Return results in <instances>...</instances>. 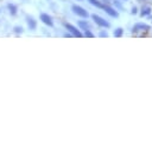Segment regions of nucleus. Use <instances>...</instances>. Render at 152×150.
<instances>
[{
    "label": "nucleus",
    "mask_w": 152,
    "mask_h": 150,
    "mask_svg": "<svg viewBox=\"0 0 152 150\" xmlns=\"http://www.w3.org/2000/svg\"><path fill=\"white\" fill-rule=\"evenodd\" d=\"M102 8H103L104 12H106L107 14H109L110 17H114V18H118V17H119V13H118L114 8H112V7H109V6H103Z\"/></svg>",
    "instance_id": "423d86ee"
},
{
    "label": "nucleus",
    "mask_w": 152,
    "mask_h": 150,
    "mask_svg": "<svg viewBox=\"0 0 152 150\" xmlns=\"http://www.w3.org/2000/svg\"><path fill=\"white\" fill-rule=\"evenodd\" d=\"M100 37H102V38H107L108 34H107V32H101V33H100Z\"/></svg>",
    "instance_id": "2eb2a0df"
},
{
    "label": "nucleus",
    "mask_w": 152,
    "mask_h": 150,
    "mask_svg": "<svg viewBox=\"0 0 152 150\" xmlns=\"http://www.w3.org/2000/svg\"><path fill=\"white\" fill-rule=\"evenodd\" d=\"M84 35H86V37H88V38H94V34H93V33H91L89 30H87V31H86Z\"/></svg>",
    "instance_id": "ddd939ff"
},
{
    "label": "nucleus",
    "mask_w": 152,
    "mask_h": 150,
    "mask_svg": "<svg viewBox=\"0 0 152 150\" xmlns=\"http://www.w3.org/2000/svg\"><path fill=\"white\" fill-rule=\"evenodd\" d=\"M139 1H152V0H139Z\"/></svg>",
    "instance_id": "f3484780"
},
{
    "label": "nucleus",
    "mask_w": 152,
    "mask_h": 150,
    "mask_svg": "<svg viewBox=\"0 0 152 150\" xmlns=\"http://www.w3.org/2000/svg\"><path fill=\"white\" fill-rule=\"evenodd\" d=\"M91 18H93V20H94L99 26H101V27H109V22H108L107 20H104L103 18H101V17H99V15H96V14H93Z\"/></svg>",
    "instance_id": "f257e3e1"
},
{
    "label": "nucleus",
    "mask_w": 152,
    "mask_h": 150,
    "mask_svg": "<svg viewBox=\"0 0 152 150\" xmlns=\"http://www.w3.org/2000/svg\"><path fill=\"white\" fill-rule=\"evenodd\" d=\"M122 32H124V30H122V28H116V30L114 31V37L120 38V37L122 35Z\"/></svg>",
    "instance_id": "f8f14e48"
},
{
    "label": "nucleus",
    "mask_w": 152,
    "mask_h": 150,
    "mask_svg": "<svg viewBox=\"0 0 152 150\" xmlns=\"http://www.w3.org/2000/svg\"><path fill=\"white\" fill-rule=\"evenodd\" d=\"M14 31H15L17 33H19V32L21 33V32H23V27H19V26H17V27H14Z\"/></svg>",
    "instance_id": "4468645a"
},
{
    "label": "nucleus",
    "mask_w": 152,
    "mask_h": 150,
    "mask_svg": "<svg viewBox=\"0 0 152 150\" xmlns=\"http://www.w3.org/2000/svg\"><path fill=\"white\" fill-rule=\"evenodd\" d=\"M27 25H28L30 30H34V28H36V26H37L36 20H34L33 18H27Z\"/></svg>",
    "instance_id": "0eeeda50"
},
{
    "label": "nucleus",
    "mask_w": 152,
    "mask_h": 150,
    "mask_svg": "<svg viewBox=\"0 0 152 150\" xmlns=\"http://www.w3.org/2000/svg\"><path fill=\"white\" fill-rule=\"evenodd\" d=\"M132 13H133V14H135V13H137V8H135V7L132 9Z\"/></svg>",
    "instance_id": "dca6fc26"
},
{
    "label": "nucleus",
    "mask_w": 152,
    "mask_h": 150,
    "mask_svg": "<svg viewBox=\"0 0 152 150\" xmlns=\"http://www.w3.org/2000/svg\"><path fill=\"white\" fill-rule=\"evenodd\" d=\"M7 7H8V9H10V13H11L12 15H14V14L17 13V6H14V5H12V4H10Z\"/></svg>",
    "instance_id": "9d476101"
},
{
    "label": "nucleus",
    "mask_w": 152,
    "mask_h": 150,
    "mask_svg": "<svg viewBox=\"0 0 152 150\" xmlns=\"http://www.w3.org/2000/svg\"><path fill=\"white\" fill-rule=\"evenodd\" d=\"M72 12L75 14H77V15L82 17V18H87L88 17V12L84 8H82L81 6H77V5H74L72 6Z\"/></svg>",
    "instance_id": "f03ea898"
},
{
    "label": "nucleus",
    "mask_w": 152,
    "mask_h": 150,
    "mask_svg": "<svg viewBox=\"0 0 152 150\" xmlns=\"http://www.w3.org/2000/svg\"><path fill=\"white\" fill-rule=\"evenodd\" d=\"M78 26H80L82 30H86V31H87V30H89V25H88V22H87V21H82V20H81V21H78Z\"/></svg>",
    "instance_id": "1a4fd4ad"
},
{
    "label": "nucleus",
    "mask_w": 152,
    "mask_h": 150,
    "mask_svg": "<svg viewBox=\"0 0 152 150\" xmlns=\"http://www.w3.org/2000/svg\"><path fill=\"white\" fill-rule=\"evenodd\" d=\"M151 13V7L150 6H146V7H142V9H141V15L144 17V15H148Z\"/></svg>",
    "instance_id": "6e6552de"
},
{
    "label": "nucleus",
    "mask_w": 152,
    "mask_h": 150,
    "mask_svg": "<svg viewBox=\"0 0 152 150\" xmlns=\"http://www.w3.org/2000/svg\"><path fill=\"white\" fill-rule=\"evenodd\" d=\"M65 27H66V30H68L74 37H77V38H81V37H82V33H81L75 26H72V25H70V24H65Z\"/></svg>",
    "instance_id": "7ed1b4c3"
},
{
    "label": "nucleus",
    "mask_w": 152,
    "mask_h": 150,
    "mask_svg": "<svg viewBox=\"0 0 152 150\" xmlns=\"http://www.w3.org/2000/svg\"><path fill=\"white\" fill-rule=\"evenodd\" d=\"M40 20H42L45 25H48V26H52V25H53V21H52L51 17H50L49 14L42 13V14H40Z\"/></svg>",
    "instance_id": "20e7f679"
},
{
    "label": "nucleus",
    "mask_w": 152,
    "mask_h": 150,
    "mask_svg": "<svg viewBox=\"0 0 152 150\" xmlns=\"http://www.w3.org/2000/svg\"><path fill=\"white\" fill-rule=\"evenodd\" d=\"M88 1H89L91 5H94V6L99 7V8H102V7H103V5H102V4H101L99 0H88Z\"/></svg>",
    "instance_id": "9b49d317"
},
{
    "label": "nucleus",
    "mask_w": 152,
    "mask_h": 150,
    "mask_svg": "<svg viewBox=\"0 0 152 150\" xmlns=\"http://www.w3.org/2000/svg\"><path fill=\"white\" fill-rule=\"evenodd\" d=\"M150 26L147 24H135L133 26V32H139V31H148Z\"/></svg>",
    "instance_id": "39448f33"
}]
</instances>
